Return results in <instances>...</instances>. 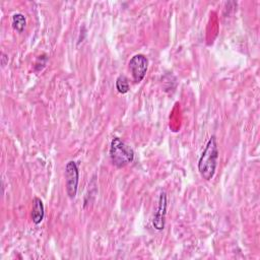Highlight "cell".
<instances>
[{"instance_id": "8", "label": "cell", "mask_w": 260, "mask_h": 260, "mask_svg": "<svg viewBox=\"0 0 260 260\" xmlns=\"http://www.w3.org/2000/svg\"><path fill=\"white\" fill-rule=\"evenodd\" d=\"M115 85H116V89L120 93H126L129 91V88H130L128 78L125 75H119L116 79Z\"/></svg>"}, {"instance_id": "9", "label": "cell", "mask_w": 260, "mask_h": 260, "mask_svg": "<svg viewBox=\"0 0 260 260\" xmlns=\"http://www.w3.org/2000/svg\"><path fill=\"white\" fill-rule=\"evenodd\" d=\"M7 62H8V57L2 52V53H1V65L4 67Z\"/></svg>"}, {"instance_id": "7", "label": "cell", "mask_w": 260, "mask_h": 260, "mask_svg": "<svg viewBox=\"0 0 260 260\" xmlns=\"http://www.w3.org/2000/svg\"><path fill=\"white\" fill-rule=\"evenodd\" d=\"M26 25V19L21 13H14L12 16V27L18 32H22Z\"/></svg>"}, {"instance_id": "2", "label": "cell", "mask_w": 260, "mask_h": 260, "mask_svg": "<svg viewBox=\"0 0 260 260\" xmlns=\"http://www.w3.org/2000/svg\"><path fill=\"white\" fill-rule=\"evenodd\" d=\"M109 154L112 164L117 168H124L134 159L133 149L119 137L112 139Z\"/></svg>"}, {"instance_id": "1", "label": "cell", "mask_w": 260, "mask_h": 260, "mask_svg": "<svg viewBox=\"0 0 260 260\" xmlns=\"http://www.w3.org/2000/svg\"><path fill=\"white\" fill-rule=\"evenodd\" d=\"M218 159V147L216 137L212 135L206 143L204 150L201 153V156L198 161V171L201 177L209 181L213 178Z\"/></svg>"}, {"instance_id": "3", "label": "cell", "mask_w": 260, "mask_h": 260, "mask_svg": "<svg viewBox=\"0 0 260 260\" xmlns=\"http://www.w3.org/2000/svg\"><path fill=\"white\" fill-rule=\"evenodd\" d=\"M79 181V171L77 164L74 160H70L65 167V182H66V193L69 198L73 199L77 193Z\"/></svg>"}, {"instance_id": "4", "label": "cell", "mask_w": 260, "mask_h": 260, "mask_svg": "<svg viewBox=\"0 0 260 260\" xmlns=\"http://www.w3.org/2000/svg\"><path fill=\"white\" fill-rule=\"evenodd\" d=\"M148 68V60L142 54L134 55L129 61V70L135 82H140L144 78Z\"/></svg>"}, {"instance_id": "5", "label": "cell", "mask_w": 260, "mask_h": 260, "mask_svg": "<svg viewBox=\"0 0 260 260\" xmlns=\"http://www.w3.org/2000/svg\"><path fill=\"white\" fill-rule=\"evenodd\" d=\"M167 214V194L166 192H160L158 198V206L152 219V225L155 230L161 231L165 228Z\"/></svg>"}, {"instance_id": "6", "label": "cell", "mask_w": 260, "mask_h": 260, "mask_svg": "<svg viewBox=\"0 0 260 260\" xmlns=\"http://www.w3.org/2000/svg\"><path fill=\"white\" fill-rule=\"evenodd\" d=\"M44 215H45L44 203L40 198L35 197L32 200V209H31V219L34 223L36 224L41 223L42 220L44 219Z\"/></svg>"}]
</instances>
